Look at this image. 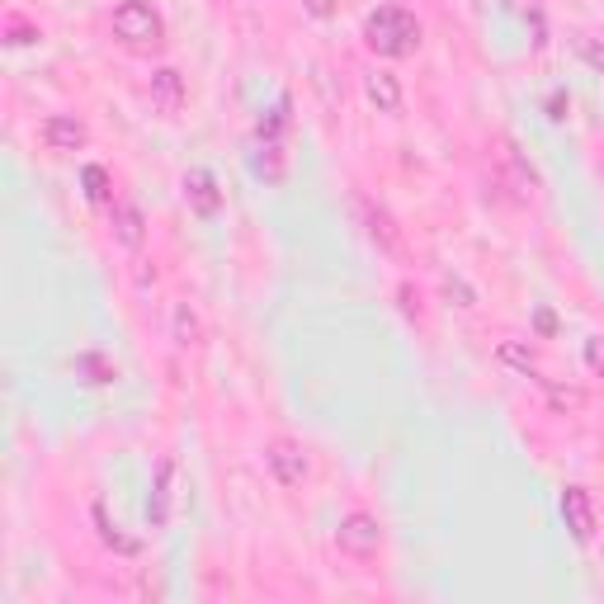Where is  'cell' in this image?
Wrapping results in <instances>:
<instances>
[{
  "label": "cell",
  "mask_w": 604,
  "mask_h": 604,
  "mask_svg": "<svg viewBox=\"0 0 604 604\" xmlns=\"http://www.w3.org/2000/svg\"><path fill=\"white\" fill-rule=\"evenodd\" d=\"M109 29L128 52H151L166 43V19L156 15L147 0H118L114 15H109Z\"/></svg>",
  "instance_id": "obj_1"
},
{
  "label": "cell",
  "mask_w": 604,
  "mask_h": 604,
  "mask_svg": "<svg viewBox=\"0 0 604 604\" xmlns=\"http://www.w3.org/2000/svg\"><path fill=\"white\" fill-rule=\"evenodd\" d=\"M369 48L383 52V57H406V52H416L420 43V24L411 10H402V5H383L378 15L369 19Z\"/></svg>",
  "instance_id": "obj_2"
},
{
  "label": "cell",
  "mask_w": 604,
  "mask_h": 604,
  "mask_svg": "<svg viewBox=\"0 0 604 604\" xmlns=\"http://www.w3.org/2000/svg\"><path fill=\"white\" fill-rule=\"evenodd\" d=\"M336 548H340V557L369 567L373 557L383 553V524L373 520L369 510H350V515L336 524Z\"/></svg>",
  "instance_id": "obj_3"
},
{
  "label": "cell",
  "mask_w": 604,
  "mask_h": 604,
  "mask_svg": "<svg viewBox=\"0 0 604 604\" xmlns=\"http://www.w3.org/2000/svg\"><path fill=\"white\" fill-rule=\"evenodd\" d=\"M265 472L274 477V487L284 491H298L302 482H307V453H302V444H293V439H274V444H265Z\"/></svg>",
  "instance_id": "obj_4"
},
{
  "label": "cell",
  "mask_w": 604,
  "mask_h": 604,
  "mask_svg": "<svg viewBox=\"0 0 604 604\" xmlns=\"http://www.w3.org/2000/svg\"><path fill=\"white\" fill-rule=\"evenodd\" d=\"M38 137H43V147L52 156H71V151L85 147V123L76 114H52V118H43Z\"/></svg>",
  "instance_id": "obj_5"
},
{
  "label": "cell",
  "mask_w": 604,
  "mask_h": 604,
  "mask_svg": "<svg viewBox=\"0 0 604 604\" xmlns=\"http://www.w3.org/2000/svg\"><path fill=\"white\" fill-rule=\"evenodd\" d=\"M354 208H359V218H364V232H369V241L378 246V251H383V255H402V232H397V222L387 218L378 203L359 194V199H354Z\"/></svg>",
  "instance_id": "obj_6"
},
{
  "label": "cell",
  "mask_w": 604,
  "mask_h": 604,
  "mask_svg": "<svg viewBox=\"0 0 604 604\" xmlns=\"http://www.w3.org/2000/svg\"><path fill=\"white\" fill-rule=\"evenodd\" d=\"M185 199H189L194 213H203V218H213V213L222 208V194H218V185H213V175H208V170L185 175Z\"/></svg>",
  "instance_id": "obj_7"
},
{
  "label": "cell",
  "mask_w": 604,
  "mask_h": 604,
  "mask_svg": "<svg viewBox=\"0 0 604 604\" xmlns=\"http://www.w3.org/2000/svg\"><path fill=\"white\" fill-rule=\"evenodd\" d=\"M151 104H156L161 114H175V109L185 104V81H180V71L161 67L151 76Z\"/></svg>",
  "instance_id": "obj_8"
},
{
  "label": "cell",
  "mask_w": 604,
  "mask_h": 604,
  "mask_svg": "<svg viewBox=\"0 0 604 604\" xmlns=\"http://www.w3.org/2000/svg\"><path fill=\"white\" fill-rule=\"evenodd\" d=\"M114 236L128 246V251H137V246H142L147 222H142V213H137L133 203H114Z\"/></svg>",
  "instance_id": "obj_9"
},
{
  "label": "cell",
  "mask_w": 604,
  "mask_h": 604,
  "mask_svg": "<svg viewBox=\"0 0 604 604\" xmlns=\"http://www.w3.org/2000/svg\"><path fill=\"white\" fill-rule=\"evenodd\" d=\"M369 100L383 109V114H397L402 109V81L392 71H373L369 76Z\"/></svg>",
  "instance_id": "obj_10"
},
{
  "label": "cell",
  "mask_w": 604,
  "mask_h": 604,
  "mask_svg": "<svg viewBox=\"0 0 604 604\" xmlns=\"http://www.w3.org/2000/svg\"><path fill=\"white\" fill-rule=\"evenodd\" d=\"M562 510H567V520H571V529H576V538H590V534H595L590 496H586L581 487H571V491H567V501H562Z\"/></svg>",
  "instance_id": "obj_11"
},
{
  "label": "cell",
  "mask_w": 604,
  "mask_h": 604,
  "mask_svg": "<svg viewBox=\"0 0 604 604\" xmlns=\"http://www.w3.org/2000/svg\"><path fill=\"white\" fill-rule=\"evenodd\" d=\"M170 331H175V340H180V345H199V340H203L199 312H194L189 302H180V307H175V317H170Z\"/></svg>",
  "instance_id": "obj_12"
},
{
  "label": "cell",
  "mask_w": 604,
  "mask_h": 604,
  "mask_svg": "<svg viewBox=\"0 0 604 604\" xmlns=\"http://www.w3.org/2000/svg\"><path fill=\"white\" fill-rule=\"evenodd\" d=\"M501 359L505 364H515V369H534V350L529 345H520V340H501Z\"/></svg>",
  "instance_id": "obj_13"
},
{
  "label": "cell",
  "mask_w": 604,
  "mask_h": 604,
  "mask_svg": "<svg viewBox=\"0 0 604 604\" xmlns=\"http://www.w3.org/2000/svg\"><path fill=\"white\" fill-rule=\"evenodd\" d=\"M85 185H90V199H109V189H104V185H109V175H104V170L100 166H90V170H85Z\"/></svg>",
  "instance_id": "obj_14"
},
{
  "label": "cell",
  "mask_w": 604,
  "mask_h": 604,
  "mask_svg": "<svg viewBox=\"0 0 604 604\" xmlns=\"http://www.w3.org/2000/svg\"><path fill=\"white\" fill-rule=\"evenodd\" d=\"M34 38H38V29H24V24H10V43H15V48H19V43H34Z\"/></svg>",
  "instance_id": "obj_15"
},
{
  "label": "cell",
  "mask_w": 604,
  "mask_h": 604,
  "mask_svg": "<svg viewBox=\"0 0 604 604\" xmlns=\"http://www.w3.org/2000/svg\"><path fill=\"white\" fill-rule=\"evenodd\" d=\"M307 10H312V15H317V19L336 15V5H331V0H307Z\"/></svg>",
  "instance_id": "obj_16"
},
{
  "label": "cell",
  "mask_w": 604,
  "mask_h": 604,
  "mask_svg": "<svg viewBox=\"0 0 604 604\" xmlns=\"http://www.w3.org/2000/svg\"><path fill=\"white\" fill-rule=\"evenodd\" d=\"M586 354H590V364H595V369H604V350H600V345H590Z\"/></svg>",
  "instance_id": "obj_17"
}]
</instances>
